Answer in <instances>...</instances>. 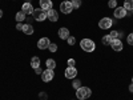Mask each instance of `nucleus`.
I'll return each mask as SVG.
<instances>
[{
	"label": "nucleus",
	"instance_id": "f257e3e1",
	"mask_svg": "<svg viewBox=\"0 0 133 100\" xmlns=\"http://www.w3.org/2000/svg\"><path fill=\"white\" fill-rule=\"evenodd\" d=\"M80 47H81V49L85 51V52H93L95 48H96V44H95V41L91 40V39H83V40L80 41Z\"/></svg>",
	"mask_w": 133,
	"mask_h": 100
},
{
	"label": "nucleus",
	"instance_id": "f03ea898",
	"mask_svg": "<svg viewBox=\"0 0 133 100\" xmlns=\"http://www.w3.org/2000/svg\"><path fill=\"white\" fill-rule=\"evenodd\" d=\"M76 95H77V99H79V100H85V99H88V97H91L92 91H91V88L81 85L79 90H76Z\"/></svg>",
	"mask_w": 133,
	"mask_h": 100
},
{
	"label": "nucleus",
	"instance_id": "7ed1b4c3",
	"mask_svg": "<svg viewBox=\"0 0 133 100\" xmlns=\"http://www.w3.org/2000/svg\"><path fill=\"white\" fill-rule=\"evenodd\" d=\"M32 16H33V19H35L36 21H44L47 19V11H44L41 8H36L35 11H33Z\"/></svg>",
	"mask_w": 133,
	"mask_h": 100
},
{
	"label": "nucleus",
	"instance_id": "20e7f679",
	"mask_svg": "<svg viewBox=\"0 0 133 100\" xmlns=\"http://www.w3.org/2000/svg\"><path fill=\"white\" fill-rule=\"evenodd\" d=\"M53 77H55V72H53V70H49V68L44 70L43 73H41V80H43L44 83L52 82V80H53Z\"/></svg>",
	"mask_w": 133,
	"mask_h": 100
},
{
	"label": "nucleus",
	"instance_id": "39448f33",
	"mask_svg": "<svg viewBox=\"0 0 133 100\" xmlns=\"http://www.w3.org/2000/svg\"><path fill=\"white\" fill-rule=\"evenodd\" d=\"M60 11H61L63 14H65V15L71 14L72 11H73V5H72V3L69 2V0H65V2H61V4H60Z\"/></svg>",
	"mask_w": 133,
	"mask_h": 100
},
{
	"label": "nucleus",
	"instance_id": "423d86ee",
	"mask_svg": "<svg viewBox=\"0 0 133 100\" xmlns=\"http://www.w3.org/2000/svg\"><path fill=\"white\" fill-rule=\"evenodd\" d=\"M112 24H113V21H112V19H109V17H103V19H100V21H98V27L101 29H109L110 27H112Z\"/></svg>",
	"mask_w": 133,
	"mask_h": 100
},
{
	"label": "nucleus",
	"instance_id": "0eeeda50",
	"mask_svg": "<svg viewBox=\"0 0 133 100\" xmlns=\"http://www.w3.org/2000/svg\"><path fill=\"white\" fill-rule=\"evenodd\" d=\"M127 14H128V11L124 7H116L115 8V12H113V15H115L116 19H124L127 16Z\"/></svg>",
	"mask_w": 133,
	"mask_h": 100
},
{
	"label": "nucleus",
	"instance_id": "6e6552de",
	"mask_svg": "<svg viewBox=\"0 0 133 100\" xmlns=\"http://www.w3.org/2000/svg\"><path fill=\"white\" fill-rule=\"evenodd\" d=\"M64 75H65L66 79H75V77L77 76V68L76 67H66Z\"/></svg>",
	"mask_w": 133,
	"mask_h": 100
},
{
	"label": "nucleus",
	"instance_id": "1a4fd4ad",
	"mask_svg": "<svg viewBox=\"0 0 133 100\" xmlns=\"http://www.w3.org/2000/svg\"><path fill=\"white\" fill-rule=\"evenodd\" d=\"M49 44H51V41L48 38H41L37 40V48L39 49H48Z\"/></svg>",
	"mask_w": 133,
	"mask_h": 100
},
{
	"label": "nucleus",
	"instance_id": "9d476101",
	"mask_svg": "<svg viewBox=\"0 0 133 100\" xmlns=\"http://www.w3.org/2000/svg\"><path fill=\"white\" fill-rule=\"evenodd\" d=\"M21 11L25 14V15H32L33 14V11H35V8H33V5L28 2L23 3V5H21Z\"/></svg>",
	"mask_w": 133,
	"mask_h": 100
},
{
	"label": "nucleus",
	"instance_id": "9b49d317",
	"mask_svg": "<svg viewBox=\"0 0 133 100\" xmlns=\"http://www.w3.org/2000/svg\"><path fill=\"white\" fill-rule=\"evenodd\" d=\"M110 47H112L113 51L120 52V51H123V43H121L120 39H113L112 43H110Z\"/></svg>",
	"mask_w": 133,
	"mask_h": 100
},
{
	"label": "nucleus",
	"instance_id": "f8f14e48",
	"mask_svg": "<svg viewBox=\"0 0 133 100\" xmlns=\"http://www.w3.org/2000/svg\"><path fill=\"white\" fill-rule=\"evenodd\" d=\"M57 35H59V38L63 39V40H66V39L71 36V35H69V29H68V28H65V27H61V28L59 29Z\"/></svg>",
	"mask_w": 133,
	"mask_h": 100
},
{
	"label": "nucleus",
	"instance_id": "ddd939ff",
	"mask_svg": "<svg viewBox=\"0 0 133 100\" xmlns=\"http://www.w3.org/2000/svg\"><path fill=\"white\" fill-rule=\"evenodd\" d=\"M39 3H40V8L44 9V11H47V12L49 9H52V2L51 0H40Z\"/></svg>",
	"mask_w": 133,
	"mask_h": 100
},
{
	"label": "nucleus",
	"instance_id": "4468645a",
	"mask_svg": "<svg viewBox=\"0 0 133 100\" xmlns=\"http://www.w3.org/2000/svg\"><path fill=\"white\" fill-rule=\"evenodd\" d=\"M47 19H49L51 21H53V23H55V21L59 20V14L55 9H49L48 12H47Z\"/></svg>",
	"mask_w": 133,
	"mask_h": 100
},
{
	"label": "nucleus",
	"instance_id": "2eb2a0df",
	"mask_svg": "<svg viewBox=\"0 0 133 100\" xmlns=\"http://www.w3.org/2000/svg\"><path fill=\"white\" fill-rule=\"evenodd\" d=\"M31 67H32L33 70L37 68V67H40V58L39 56H33L31 59Z\"/></svg>",
	"mask_w": 133,
	"mask_h": 100
},
{
	"label": "nucleus",
	"instance_id": "dca6fc26",
	"mask_svg": "<svg viewBox=\"0 0 133 100\" xmlns=\"http://www.w3.org/2000/svg\"><path fill=\"white\" fill-rule=\"evenodd\" d=\"M23 32L25 33V35H32L33 32H35V29H33V27L31 26V24H24V27H23Z\"/></svg>",
	"mask_w": 133,
	"mask_h": 100
},
{
	"label": "nucleus",
	"instance_id": "f3484780",
	"mask_svg": "<svg viewBox=\"0 0 133 100\" xmlns=\"http://www.w3.org/2000/svg\"><path fill=\"white\" fill-rule=\"evenodd\" d=\"M27 15L23 12V11H19V12L16 14V16H15V19H16V21H17V23H21V21H24L27 17H25Z\"/></svg>",
	"mask_w": 133,
	"mask_h": 100
},
{
	"label": "nucleus",
	"instance_id": "a211bd4d",
	"mask_svg": "<svg viewBox=\"0 0 133 100\" xmlns=\"http://www.w3.org/2000/svg\"><path fill=\"white\" fill-rule=\"evenodd\" d=\"M45 65H47V68H49V70H55L56 68V60L55 59H48L45 61Z\"/></svg>",
	"mask_w": 133,
	"mask_h": 100
},
{
	"label": "nucleus",
	"instance_id": "6ab92c4d",
	"mask_svg": "<svg viewBox=\"0 0 133 100\" xmlns=\"http://www.w3.org/2000/svg\"><path fill=\"white\" fill-rule=\"evenodd\" d=\"M124 8L127 11H133V0H125L124 2Z\"/></svg>",
	"mask_w": 133,
	"mask_h": 100
},
{
	"label": "nucleus",
	"instance_id": "aec40b11",
	"mask_svg": "<svg viewBox=\"0 0 133 100\" xmlns=\"http://www.w3.org/2000/svg\"><path fill=\"white\" fill-rule=\"evenodd\" d=\"M112 40H113V39L110 38L109 35H105V36L103 38V40H101V41H103L104 46H110V43H112Z\"/></svg>",
	"mask_w": 133,
	"mask_h": 100
},
{
	"label": "nucleus",
	"instance_id": "412c9836",
	"mask_svg": "<svg viewBox=\"0 0 133 100\" xmlns=\"http://www.w3.org/2000/svg\"><path fill=\"white\" fill-rule=\"evenodd\" d=\"M71 3L73 5V9H77L81 7V0H71Z\"/></svg>",
	"mask_w": 133,
	"mask_h": 100
},
{
	"label": "nucleus",
	"instance_id": "4be33fe9",
	"mask_svg": "<svg viewBox=\"0 0 133 100\" xmlns=\"http://www.w3.org/2000/svg\"><path fill=\"white\" fill-rule=\"evenodd\" d=\"M72 87L75 88V90H79V88L81 87V82H80L79 79H75V80L72 82Z\"/></svg>",
	"mask_w": 133,
	"mask_h": 100
},
{
	"label": "nucleus",
	"instance_id": "5701e85b",
	"mask_svg": "<svg viewBox=\"0 0 133 100\" xmlns=\"http://www.w3.org/2000/svg\"><path fill=\"white\" fill-rule=\"evenodd\" d=\"M108 7L109 8H116L117 7V0H109V2H108Z\"/></svg>",
	"mask_w": 133,
	"mask_h": 100
},
{
	"label": "nucleus",
	"instance_id": "b1692460",
	"mask_svg": "<svg viewBox=\"0 0 133 100\" xmlns=\"http://www.w3.org/2000/svg\"><path fill=\"white\" fill-rule=\"evenodd\" d=\"M66 43H68L69 46H75V44H76V39H75V36H69L68 39H66Z\"/></svg>",
	"mask_w": 133,
	"mask_h": 100
},
{
	"label": "nucleus",
	"instance_id": "393cba45",
	"mask_svg": "<svg viewBox=\"0 0 133 100\" xmlns=\"http://www.w3.org/2000/svg\"><path fill=\"white\" fill-rule=\"evenodd\" d=\"M48 49H49L51 52H56V51H57V46H56L55 43H51L49 47H48Z\"/></svg>",
	"mask_w": 133,
	"mask_h": 100
},
{
	"label": "nucleus",
	"instance_id": "a878e982",
	"mask_svg": "<svg viewBox=\"0 0 133 100\" xmlns=\"http://www.w3.org/2000/svg\"><path fill=\"white\" fill-rule=\"evenodd\" d=\"M109 36L112 38V39H118V36H120V33L117 32V31H112L109 33Z\"/></svg>",
	"mask_w": 133,
	"mask_h": 100
},
{
	"label": "nucleus",
	"instance_id": "bb28decb",
	"mask_svg": "<svg viewBox=\"0 0 133 100\" xmlns=\"http://www.w3.org/2000/svg\"><path fill=\"white\" fill-rule=\"evenodd\" d=\"M127 41H128V44H129V46H133V32L128 35V38H127Z\"/></svg>",
	"mask_w": 133,
	"mask_h": 100
},
{
	"label": "nucleus",
	"instance_id": "cd10ccee",
	"mask_svg": "<svg viewBox=\"0 0 133 100\" xmlns=\"http://www.w3.org/2000/svg\"><path fill=\"white\" fill-rule=\"evenodd\" d=\"M66 63H68V67H75L76 65V60L75 59H68Z\"/></svg>",
	"mask_w": 133,
	"mask_h": 100
},
{
	"label": "nucleus",
	"instance_id": "c85d7f7f",
	"mask_svg": "<svg viewBox=\"0 0 133 100\" xmlns=\"http://www.w3.org/2000/svg\"><path fill=\"white\" fill-rule=\"evenodd\" d=\"M39 97H40V100H47V99H48V95H47L45 92H40Z\"/></svg>",
	"mask_w": 133,
	"mask_h": 100
},
{
	"label": "nucleus",
	"instance_id": "c756f323",
	"mask_svg": "<svg viewBox=\"0 0 133 100\" xmlns=\"http://www.w3.org/2000/svg\"><path fill=\"white\" fill-rule=\"evenodd\" d=\"M23 27H24L23 23H17V24H16V29H17V31H23Z\"/></svg>",
	"mask_w": 133,
	"mask_h": 100
},
{
	"label": "nucleus",
	"instance_id": "7c9ffc66",
	"mask_svg": "<svg viewBox=\"0 0 133 100\" xmlns=\"http://www.w3.org/2000/svg\"><path fill=\"white\" fill-rule=\"evenodd\" d=\"M35 73H36V75H41V73H43L41 67H37V68H35Z\"/></svg>",
	"mask_w": 133,
	"mask_h": 100
},
{
	"label": "nucleus",
	"instance_id": "2f4dec72",
	"mask_svg": "<svg viewBox=\"0 0 133 100\" xmlns=\"http://www.w3.org/2000/svg\"><path fill=\"white\" fill-rule=\"evenodd\" d=\"M129 91H130V93H133V83L129 85Z\"/></svg>",
	"mask_w": 133,
	"mask_h": 100
},
{
	"label": "nucleus",
	"instance_id": "473e14b6",
	"mask_svg": "<svg viewBox=\"0 0 133 100\" xmlns=\"http://www.w3.org/2000/svg\"><path fill=\"white\" fill-rule=\"evenodd\" d=\"M2 17H3V11L0 9V19H2Z\"/></svg>",
	"mask_w": 133,
	"mask_h": 100
},
{
	"label": "nucleus",
	"instance_id": "72a5a7b5",
	"mask_svg": "<svg viewBox=\"0 0 133 100\" xmlns=\"http://www.w3.org/2000/svg\"><path fill=\"white\" fill-rule=\"evenodd\" d=\"M132 83H133V77H132Z\"/></svg>",
	"mask_w": 133,
	"mask_h": 100
}]
</instances>
